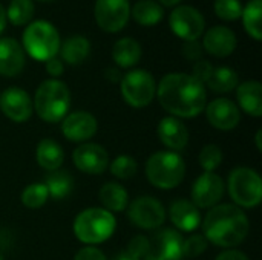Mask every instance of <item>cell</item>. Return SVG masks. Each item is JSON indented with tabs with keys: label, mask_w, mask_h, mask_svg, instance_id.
I'll return each mask as SVG.
<instances>
[{
	"label": "cell",
	"mask_w": 262,
	"mask_h": 260,
	"mask_svg": "<svg viewBox=\"0 0 262 260\" xmlns=\"http://www.w3.org/2000/svg\"><path fill=\"white\" fill-rule=\"evenodd\" d=\"M137 161L129 155H120L111 162V173L118 179H130L137 173Z\"/></svg>",
	"instance_id": "33"
},
{
	"label": "cell",
	"mask_w": 262,
	"mask_h": 260,
	"mask_svg": "<svg viewBox=\"0 0 262 260\" xmlns=\"http://www.w3.org/2000/svg\"><path fill=\"white\" fill-rule=\"evenodd\" d=\"M97 25L106 32L121 31L130 15L129 0H97L95 2Z\"/></svg>",
	"instance_id": "11"
},
{
	"label": "cell",
	"mask_w": 262,
	"mask_h": 260,
	"mask_svg": "<svg viewBox=\"0 0 262 260\" xmlns=\"http://www.w3.org/2000/svg\"><path fill=\"white\" fill-rule=\"evenodd\" d=\"M74 166L86 175H100L109 166V155L100 144L83 143L72 153Z\"/></svg>",
	"instance_id": "14"
},
{
	"label": "cell",
	"mask_w": 262,
	"mask_h": 260,
	"mask_svg": "<svg viewBox=\"0 0 262 260\" xmlns=\"http://www.w3.org/2000/svg\"><path fill=\"white\" fill-rule=\"evenodd\" d=\"M5 26H6V11H5L3 5L0 3V34L3 32Z\"/></svg>",
	"instance_id": "45"
},
{
	"label": "cell",
	"mask_w": 262,
	"mask_h": 260,
	"mask_svg": "<svg viewBox=\"0 0 262 260\" xmlns=\"http://www.w3.org/2000/svg\"><path fill=\"white\" fill-rule=\"evenodd\" d=\"M215 14L226 21H235L243 14V5L239 0H215Z\"/></svg>",
	"instance_id": "34"
},
{
	"label": "cell",
	"mask_w": 262,
	"mask_h": 260,
	"mask_svg": "<svg viewBox=\"0 0 262 260\" xmlns=\"http://www.w3.org/2000/svg\"><path fill=\"white\" fill-rule=\"evenodd\" d=\"M129 221L143 230H157L166 221V210L163 204L152 196L137 198L127 210Z\"/></svg>",
	"instance_id": "9"
},
{
	"label": "cell",
	"mask_w": 262,
	"mask_h": 260,
	"mask_svg": "<svg viewBox=\"0 0 262 260\" xmlns=\"http://www.w3.org/2000/svg\"><path fill=\"white\" fill-rule=\"evenodd\" d=\"M34 17V3L32 0H11L6 9V20L14 26L29 25Z\"/></svg>",
	"instance_id": "31"
},
{
	"label": "cell",
	"mask_w": 262,
	"mask_h": 260,
	"mask_svg": "<svg viewBox=\"0 0 262 260\" xmlns=\"http://www.w3.org/2000/svg\"><path fill=\"white\" fill-rule=\"evenodd\" d=\"M207 247L209 242L203 234H193L186 241H183V257H189V259L198 257L207 250Z\"/></svg>",
	"instance_id": "36"
},
{
	"label": "cell",
	"mask_w": 262,
	"mask_h": 260,
	"mask_svg": "<svg viewBox=\"0 0 262 260\" xmlns=\"http://www.w3.org/2000/svg\"><path fill=\"white\" fill-rule=\"evenodd\" d=\"M206 84L216 93H227L238 86V74L229 66H221L213 69Z\"/></svg>",
	"instance_id": "29"
},
{
	"label": "cell",
	"mask_w": 262,
	"mask_h": 260,
	"mask_svg": "<svg viewBox=\"0 0 262 260\" xmlns=\"http://www.w3.org/2000/svg\"><path fill=\"white\" fill-rule=\"evenodd\" d=\"M213 69H215V67L210 64V61H207V60H198V61L195 63V66H193L192 77H193L195 80H198L200 83L206 84V83L209 81V78H210Z\"/></svg>",
	"instance_id": "38"
},
{
	"label": "cell",
	"mask_w": 262,
	"mask_h": 260,
	"mask_svg": "<svg viewBox=\"0 0 262 260\" xmlns=\"http://www.w3.org/2000/svg\"><path fill=\"white\" fill-rule=\"evenodd\" d=\"M157 132L160 141L172 152H181L189 143V130L186 124L175 116L163 118L158 124Z\"/></svg>",
	"instance_id": "18"
},
{
	"label": "cell",
	"mask_w": 262,
	"mask_h": 260,
	"mask_svg": "<svg viewBox=\"0 0 262 260\" xmlns=\"http://www.w3.org/2000/svg\"><path fill=\"white\" fill-rule=\"evenodd\" d=\"M183 54L187 60H200L203 55V48L198 41H186L183 46Z\"/></svg>",
	"instance_id": "40"
},
{
	"label": "cell",
	"mask_w": 262,
	"mask_h": 260,
	"mask_svg": "<svg viewBox=\"0 0 262 260\" xmlns=\"http://www.w3.org/2000/svg\"><path fill=\"white\" fill-rule=\"evenodd\" d=\"M112 58L120 67H132L141 58V46L130 37L120 38L112 48Z\"/></svg>",
	"instance_id": "26"
},
{
	"label": "cell",
	"mask_w": 262,
	"mask_h": 260,
	"mask_svg": "<svg viewBox=\"0 0 262 260\" xmlns=\"http://www.w3.org/2000/svg\"><path fill=\"white\" fill-rule=\"evenodd\" d=\"M114 260H141L138 259V257H135L134 254H130L129 251H121L120 254H117Z\"/></svg>",
	"instance_id": "44"
},
{
	"label": "cell",
	"mask_w": 262,
	"mask_h": 260,
	"mask_svg": "<svg viewBox=\"0 0 262 260\" xmlns=\"http://www.w3.org/2000/svg\"><path fill=\"white\" fill-rule=\"evenodd\" d=\"M224 195V182L213 172H204L192 185V202L198 208L215 207Z\"/></svg>",
	"instance_id": "13"
},
{
	"label": "cell",
	"mask_w": 262,
	"mask_h": 260,
	"mask_svg": "<svg viewBox=\"0 0 262 260\" xmlns=\"http://www.w3.org/2000/svg\"><path fill=\"white\" fill-rule=\"evenodd\" d=\"M49 198V193L41 182H34L29 184L23 192H21V204L31 210H37L46 204Z\"/></svg>",
	"instance_id": "32"
},
{
	"label": "cell",
	"mask_w": 262,
	"mask_h": 260,
	"mask_svg": "<svg viewBox=\"0 0 262 260\" xmlns=\"http://www.w3.org/2000/svg\"><path fill=\"white\" fill-rule=\"evenodd\" d=\"M149 182L160 190L178 187L186 176V164L177 152H157L146 162Z\"/></svg>",
	"instance_id": "5"
},
{
	"label": "cell",
	"mask_w": 262,
	"mask_h": 260,
	"mask_svg": "<svg viewBox=\"0 0 262 260\" xmlns=\"http://www.w3.org/2000/svg\"><path fill=\"white\" fill-rule=\"evenodd\" d=\"M25 67V51L14 38H0V75L15 77Z\"/></svg>",
	"instance_id": "20"
},
{
	"label": "cell",
	"mask_w": 262,
	"mask_h": 260,
	"mask_svg": "<svg viewBox=\"0 0 262 260\" xmlns=\"http://www.w3.org/2000/svg\"><path fill=\"white\" fill-rule=\"evenodd\" d=\"M215 260H250L243 251L239 250H233V248H229L226 251H223L221 254H218V257Z\"/></svg>",
	"instance_id": "42"
},
{
	"label": "cell",
	"mask_w": 262,
	"mask_h": 260,
	"mask_svg": "<svg viewBox=\"0 0 262 260\" xmlns=\"http://www.w3.org/2000/svg\"><path fill=\"white\" fill-rule=\"evenodd\" d=\"M23 48L37 61H48L60 51V35L46 20L31 21L23 32Z\"/></svg>",
	"instance_id": "6"
},
{
	"label": "cell",
	"mask_w": 262,
	"mask_h": 260,
	"mask_svg": "<svg viewBox=\"0 0 262 260\" xmlns=\"http://www.w3.org/2000/svg\"><path fill=\"white\" fill-rule=\"evenodd\" d=\"M45 187L51 198L60 201L71 195L74 188V179L69 172L66 170H54L45 179Z\"/></svg>",
	"instance_id": "27"
},
{
	"label": "cell",
	"mask_w": 262,
	"mask_h": 260,
	"mask_svg": "<svg viewBox=\"0 0 262 260\" xmlns=\"http://www.w3.org/2000/svg\"><path fill=\"white\" fill-rule=\"evenodd\" d=\"M183 236L173 228L157 231L149 241L144 260H183Z\"/></svg>",
	"instance_id": "12"
},
{
	"label": "cell",
	"mask_w": 262,
	"mask_h": 260,
	"mask_svg": "<svg viewBox=\"0 0 262 260\" xmlns=\"http://www.w3.org/2000/svg\"><path fill=\"white\" fill-rule=\"evenodd\" d=\"M160 5H164V6H177L181 0H158Z\"/></svg>",
	"instance_id": "47"
},
{
	"label": "cell",
	"mask_w": 262,
	"mask_h": 260,
	"mask_svg": "<svg viewBox=\"0 0 262 260\" xmlns=\"http://www.w3.org/2000/svg\"><path fill=\"white\" fill-rule=\"evenodd\" d=\"M229 195L236 207L253 208L262 201V181L256 170L247 167L235 169L229 176Z\"/></svg>",
	"instance_id": "7"
},
{
	"label": "cell",
	"mask_w": 262,
	"mask_h": 260,
	"mask_svg": "<svg viewBox=\"0 0 262 260\" xmlns=\"http://www.w3.org/2000/svg\"><path fill=\"white\" fill-rule=\"evenodd\" d=\"M236 98L241 109L255 118L262 116V86L259 81L250 80L238 86Z\"/></svg>",
	"instance_id": "22"
},
{
	"label": "cell",
	"mask_w": 262,
	"mask_h": 260,
	"mask_svg": "<svg viewBox=\"0 0 262 260\" xmlns=\"http://www.w3.org/2000/svg\"><path fill=\"white\" fill-rule=\"evenodd\" d=\"M98 129L95 116L89 112L78 110L66 115L61 123V132L66 139L74 143H84L91 139Z\"/></svg>",
	"instance_id": "16"
},
{
	"label": "cell",
	"mask_w": 262,
	"mask_h": 260,
	"mask_svg": "<svg viewBox=\"0 0 262 260\" xmlns=\"http://www.w3.org/2000/svg\"><path fill=\"white\" fill-rule=\"evenodd\" d=\"M164 9L158 2L154 0H140L132 8V17L138 25L154 26L161 21Z\"/></svg>",
	"instance_id": "28"
},
{
	"label": "cell",
	"mask_w": 262,
	"mask_h": 260,
	"mask_svg": "<svg viewBox=\"0 0 262 260\" xmlns=\"http://www.w3.org/2000/svg\"><path fill=\"white\" fill-rule=\"evenodd\" d=\"M0 260H5V257L2 256V253H0Z\"/></svg>",
	"instance_id": "48"
},
{
	"label": "cell",
	"mask_w": 262,
	"mask_h": 260,
	"mask_svg": "<svg viewBox=\"0 0 262 260\" xmlns=\"http://www.w3.org/2000/svg\"><path fill=\"white\" fill-rule=\"evenodd\" d=\"M126 251H129L130 254H134V256L138 257V259H144L146 254H147V251H149V239L144 238V236H140V234L135 236V238L129 242Z\"/></svg>",
	"instance_id": "37"
},
{
	"label": "cell",
	"mask_w": 262,
	"mask_h": 260,
	"mask_svg": "<svg viewBox=\"0 0 262 260\" xmlns=\"http://www.w3.org/2000/svg\"><path fill=\"white\" fill-rule=\"evenodd\" d=\"M121 74L118 72V70H115L114 67H109L107 70H106V77L109 78V81H112V83H117V81H121V77H120Z\"/></svg>",
	"instance_id": "43"
},
{
	"label": "cell",
	"mask_w": 262,
	"mask_h": 260,
	"mask_svg": "<svg viewBox=\"0 0 262 260\" xmlns=\"http://www.w3.org/2000/svg\"><path fill=\"white\" fill-rule=\"evenodd\" d=\"M207 121L220 130H232L241 121V112L238 106L227 98H216L206 104Z\"/></svg>",
	"instance_id": "17"
},
{
	"label": "cell",
	"mask_w": 262,
	"mask_h": 260,
	"mask_svg": "<svg viewBox=\"0 0 262 260\" xmlns=\"http://www.w3.org/2000/svg\"><path fill=\"white\" fill-rule=\"evenodd\" d=\"M170 221L177 231L190 233L201 225L200 208L187 199H178L170 205Z\"/></svg>",
	"instance_id": "21"
},
{
	"label": "cell",
	"mask_w": 262,
	"mask_h": 260,
	"mask_svg": "<svg viewBox=\"0 0 262 260\" xmlns=\"http://www.w3.org/2000/svg\"><path fill=\"white\" fill-rule=\"evenodd\" d=\"M41 2H51V0H41Z\"/></svg>",
	"instance_id": "49"
},
{
	"label": "cell",
	"mask_w": 262,
	"mask_h": 260,
	"mask_svg": "<svg viewBox=\"0 0 262 260\" xmlns=\"http://www.w3.org/2000/svg\"><path fill=\"white\" fill-rule=\"evenodd\" d=\"M0 110L14 123H25L32 115V100L20 87H8L0 93Z\"/></svg>",
	"instance_id": "15"
},
{
	"label": "cell",
	"mask_w": 262,
	"mask_h": 260,
	"mask_svg": "<svg viewBox=\"0 0 262 260\" xmlns=\"http://www.w3.org/2000/svg\"><path fill=\"white\" fill-rule=\"evenodd\" d=\"M63 70H64V66H63V61L60 58L54 57V58H51V60L46 61V72L51 77H54V80L57 77H60L63 74Z\"/></svg>",
	"instance_id": "41"
},
{
	"label": "cell",
	"mask_w": 262,
	"mask_h": 260,
	"mask_svg": "<svg viewBox=\"0 0 262 260\" xmlns=\"http://www.w3.org/2000/svg\"><path fill=\"white\" fill-rule=\"evenodd\" d=\"M250 224L246 213L232 204L212 207L203 221V236L221 248H233L243 244L249 234Z\"/></svg>",
	"instance_id": "2"
},
{
	"label": "cell",
	"mask_w": 262,
	"mask_h": 260,
	"mask_svg": "<svg viewBox=\"0 0 262 260\" xmlns=\"http://www.w3.org/2000/svg\"><path fill=\"white\" fill-rule=\"evenodd\" d=\"M204 49L218 58L229 57L236 48V35L226 26H213L204 34Z\"/></svg>",
	"instance_id": "19"
},
{
	"label": "cell",
	"mask_w": 262,
	"mask_h": 260,
	"mask_svg": "<svg viewBox=\"0 0 262 260\" xmlns=\"http://www.w3.org/2000/svg\"><path fill=\"white\" fill-rule=\"evenodd\" d=\"M71 106V92L69 87L60 80H46L37 90L32 101V107L37 112L38 118L46 123L63 121Z\"/></svg>",
	"instance_id": "3"
},
{
	"label": "cell",
	"mask_w": 262,
	"mask_h": 260,
	"mask_svg": "<svg viewBox=\"0 0 262 260\" xmlns=\"http://www.w3.org/2000/svg\"><path fill=\"white\" fill-rule=\"evenodd\" d=\"M261 138H262V130L259 129L258 132H256V135H255V141H256V149L262 152V143H261Z\"/></svg>",
	"instance_id": "46"
},
{
	"label": "cell",
	"mask_w": 262,
	"mask_h": 260,
	"mask_svg": "<svg viewBox=\"0 0 262 260\" xmlns=\"http://www.w3.org/2000/svg\"><path fill=\"white\" fill-rule=\"evenodd\" d=\"M35 159H37V164L48 172L60 170L64 161V152L57 141L46 138L37 144Z\"/></svg>",
	"instance_id": "23"
},
{
	"label": "cell",
	"mask_w": 262,
	"mask_h": 260,
	"mask_svg": "<svg viewBox=\"0 0 262 260\" xmlns=\"http://www.w3.org/2000/svg\"><path fill=\"white\" fill-rule=\"evenodd\" d=\"M169 25L173 34L184 41H196L201 34L204 32V17L203 14L189 5L177 6L170 17H169Z\"/></svg>",
	"instance_id": "10"
},
{
	"label": "cell",
	"mask_w": 262,
	"mask_h": 260,
	"mask_svg": "<svg viewBox=\"0 0 262 260\" xmlns=\"http://www.w3.org/2000/svg\"><path fill=\"white\" fill-rule=\"evenodd\" d=\"M157 97L164 110L175 118L198 116L207 101L204 84L183 72L164 75L157 87Z\"/></svg>",
	"instance_id": "1"
},
{
	"label": "cell",
	"mask_w": 262,
	"mask_h": 260,
	"mask_svg": "<svg viewBox=\"0 0 262 260\" xmlns=\"http://www.w3.org/2000/svg\"><path fill=\"white\" fill-rule=\"evenodd\" d=\"M261 14L262 0H250L246 8H243V23L250 37L255 40H261Z\"/></svg>",
	"instance_id": "30"
},
{
	"label": "cell",
	"mask_w": 262,
	"mask_h": 260,
	"mask_svg": "<svg viewBox=\"0 0 262 260\" xmlns=\"http://www.w3.org/2000/svg\"><path fill=\"white\" fill-rule=\"evenodd\" d=\"M58 52L68 64L77 66V64H81L88 58L91 52V43L83 35H72L66 38L63 43H60Z\"/></svg>",
	"instance_id": "24"
},
{
	"label": "cell",
	"mask_w": 262,
	"mask_h": 260,
	"mask_svg": "<svg viewBox=\"0 0 262 260\" xmlns=\"http://www.w3.org/2000/svg\"><path fill=\"white\" fill-rule=\"evenodd\" d=\"M223 162V152L216 144H207L200 153V166L204 172H215Z\"/></svg>",
	"instance_id": "35"
},
{
	"label": "cell",
	"mask_w": 262,
	"mask_h": 260,
	"mask_svg": "<svg viewBox=\"0 0 262 260\" xmlns=\"http://www.w3.org/2000/svg\"><path fill=\"white\" fill-rule=\"evenodd\" d=\"M98 199L103 204L104 210H107L111 213H121L127 207L129 195L123 185H120L117 182H107L100 188Z\"/></svg>",
	"instance_id": "25"
},
{
	"label": "cell",
	"mask_w": 262,
	"mask_h": 260,
	"mask_svg": "<svg viewBox=\"0 0 262 260\" xmlns=\"http://www.w3.org/2000/svg\"><path fill=\"white\" fill-rule=\"evenodd\" d=\"M121 95L132 107H146L157 95V84L152 74L135 69L121 77Z\"/></svg>",
	"instance_id": "8"
},
{
	"label": "cell",
	"mask_w": 262,
	"mask_h": 260,
	"mask_svg": "<svg viewBox=\"0 0 262 260\" xmlns=\"http://www.w3.org/2000/svg\"><path fill=\"white\" fill-rule=\"evenodd\" d=\"M117 221L107 210L92 207L77 215L74 221L75 238L88 245H98L106 242L115 231Z\"/></svg>",
	"instance_id": "4"
},
{
	"label": "cell",
	"mask_w": 262,
	"mask_h": 260,
	"mask_svg": "<svg viewBox=\"0 0 262 260\" xmlns=\"http://www.w3.org/2000/svg\"><path fill=\"white\" fill-rule=\"evenodd\" d=\"M74 260H106V256L95 247H84L75 254Z\"/></svg>",
	"instance_id": "39"
}]
</instances>
